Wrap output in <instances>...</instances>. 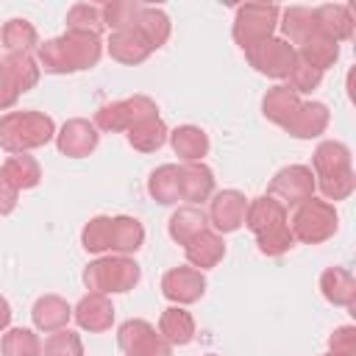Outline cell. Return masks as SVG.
<instances>
[{"mask_svg": "<svg viewBox=\"0 0 356 356\" xmlns=\"http://www.w3.org/2000/svg\"><path fill=\"white\" fill-rule=\"evenodd\" d=\"M117 345L125 356H172V345L147 320H125L117 328Z\"/></svg>", "mask_w": 356, "mask_h": 356, "instance_id": "9c48e42d", "label": "cell"}, {"mask_svg": "<svg viewBox=\"0 0 356 356\" xmlns=\"http://www.w3.org/2000/svg\"><path fill=\"white\" fill-rule=\"evenodd\" d=\"M339 228V214L334 209V203L320 200V197H309L300 206H295L292 220H289V231L292 239L303 242V245H320L325 239H331Z\"/></svg>", "mask_w": 356, "mask_h": 356, "instance_id": "5b68a950", "label": "cell"}, {"mask_svg": "<svg viewBox=\"0 0 356 356\" xmlns=\"http://www.w3.org/2000/svg\"><path fill=\"white\" fill-rule=\"evenodd\" d=\"M17 197H19V189L8 181V175L0 170V217L11 214L17 209Z\"/></svg>", "mask_w": 356, "mask_h": 356, "instance_id": "7bdbcfd3", "label": "cell"}, {"mask_svg": "<svg viewBox=\"0 0 356 356\" xmlns=\"http://www.w3.org/2000/svg\"><path fill=\"white\" fill-rule=\"evenodd\" d=\"M142 3H136V0H111V3H106V6H100V11H103V25L106 28H111V33H117V31H134L136 28V19H139V14H142Z\"/></svg>", "mask_w": 356, "mask_h": 356, "instance_id": "e575fe53", "label": "cell"}, {"mask_svg": "<svg viewBox=\"0 0 356 356\" xmlns=\"http://www.w3.org/2000/svg\"><path fill=\"white\" fill-rule=\"evenodd\" d=\"M170 145L175 150L178 159L186 161H203V156L209 153V134L197 125H178L175 131H170Z\"/></svg>", "mask_w": 356, "mask_h": 356, "instance_id": "484cf974", "label": "cell"}, {"mask_svg": "<svg viewBox=\"0 0 356 356\" xmlns=\"http://www.w3.org/2000/svg\"><path fill=\"white\" fill-rule=\"evenodd\" d=\"M314 14H317V28L328 39H334L337 44L353 39L356 19H353L350 6H345V3H325V6H317Z\"/></svg>", "mask_w": 356, "mask_h": 356, "instance_id": "e0dca14e", "label": "cell"}, {"mask_svg": "<svg viewBox=\"0 0 356 356\" xmlns=\"http://www.w3.org/2000/svg\"><path fill=\"white\" fill-rule=\"evenodd\" d=\"M108 239H111V250L117 256H128V253H136L145 242V228L136 217H128V214H117L111 217V231H108Z\"/></svg>", "mask_w": 356, "mask_h": 356, "instance_id": "f1b7e54d", "label": "cell"}, {"mask_svg": "<svg viewBox=\"0 0 356 356\" xmlns=\"http://www.w3.org/2000/svg\"><path fill=\"white\" fill-rule=\"evenodd\" d=\"M278 25H281L284 42H289L292 47H300L317 31V14L314 8H306V6H289L286 11H281Z\"/></svg>", "mask_w": 356, "mask_h": 356, "instance_id": "603a6c76", "label": "cell"}, {"mask_svg": "<svg viewBox=\"0 0 356 356\" xmlns=\"http://www.w3.org/2000/svg\"><path fill=\"white\" fill-rule=\"evenodd\" d=\"M106 47H108V56L114 58V61H120V64H142L153 50L147 47V42L136 33V28L134 31H117V33H111L108 36V42H106Z\"/></svg>", "mask_w": 356, "mask_h": 356, "instance_id": "4316f807", "label": "cell"}, {"mask_svg": "<svg viewBox=\"0 0 356 356\" xmlns=\"http://www.w3.org/2000/svg\"><path fill=\"white\" fill-rule=\"evenodd\" d=\"M278 17H281V8L273 6V3H245L236 8V17H234V42L242 47V50H250L253 44L264 42L273 36V31L278 28Z\"/></svg>", "mask_w": 356, "mask_h": 356, "instance_id": "52a82bcc", "label": "cell"}, {"mask_svg": "<svg viewBox=\"0 0 356 356\" xmlns=\"http://www.w3.org/2000/svg\"><path fill=\"white\" fill-rule=\"evenodd\" d=\"M125 134H128V145L134 150H139V153H156L159 147H164V142L170 136V131H167V125H164V120L159 114L136 122Z\"/></svg>", "mask_w": 356, "mask_h": 356, "instance_id": "1f68e13d", "label": "cell"}, {"mask_svg": "<svg viewBox=\"0 0 356 356\" xmlns=\"http://www.w3.org/2000/svg\"><path fill=\"white\" fill-rule=\"evenodd\" d=\"M159 334L170 345H189L195 339V317L181 306H170L159 317Z\"/></svg>", "mask_w": 356, "mask_h": 356, "instance_id": "f546056e", "label": "cell"}, {"mask_svg": "<svg viewBox=\"0 0 356 356\" xmlns=\"http://www.w3.org/2000/svg\"><path fill=\"white\" fill-rule=\"evenodd\" d=\"M323 356H339V353H323Z\"/></svg>", "mask_w": 356, "mask_h": 356, "instance_id": "f6af8a7d", "label": "cell"}, {"mask_svg": "<svg viewBox=\"0 0 356 356\" xmlns=\"http://www.w3.org/2000/svg\"><path fill=\"white\" fill-rule=\"evenodd\" d=\"M56 139V122L44 111H8L0 117V147L6 153H28Z\"/></svg>", "mask_w": 356, "mask_h": 356, "instance_id": "277c9868", "label": "cell"}, {"mask_svg": "<svg viewBox=\"0 0 356 356\" xmlns=\"http://www.w3.org/2000/svg\"><path fill=\"white\" fill-rule=\"evenodd\" d=\"M170 17L161 11V8H153V6H145L139 19H136V33L147 42L150 50H159L167 44L170 39Z\"/></svg>", "mask_w": 356, "mask_h": 356, "instance_id": "d6a6232c", "label": "cell"}, {"mask_svg": "<svg viewBox=\"0 0 356 356\" xmlns=\"http://www.w3.org/2000/svg\"><path fill=\"white\" fill-rule=\"evenodd\" d=\"M300 95L298 92H292L286 83H278V86H273V89H267V95L261 97V114L270 120V122H275V125H286L292 117H295V111L300 108Z\"/></svg>", "mask_w": 356, "mask_h": 356, "instance_id": "cb8c5ba5", "label": "cell"}, {"mask_svg": "<svg viewBox=\"0 0 356 356\" xmlns=\"http://www.w3.org/2000/svg\"><path fill=\"white\" fill-rule=\"evenodd\" d=\"M328 353L339 356H356V328L353 325H339L328 337Z\"/></svg>", "mask_w": 356, "mask_h": 356, "instance_id": "60d3db41", "label": "cell"}, {"mask_svg": "<svg viewBox=\"0 0 356 356\" xmlns=\"http://www.w3.org/2000/svg\"><path fill=\"white\" fill-rule=\"evenodd\" d=\"M147 192L161 206H175L181 200V167L178 164H161L147 178Z\"/></svg>", "mask_w": 356, "mask_h": 356, "instance_id": "83f0119b", "label": "cell"}, {"mask_svg": "<svg viewBox=\"0 0 356 356\" xmlns=\"http://www.w3.org/2000/svg\"><path fill=\"white\" fill-rule=\"evenodd\" d=\"M0 44L8 56H33L39 50V33L28 19L14 17L0 28Z\"/></svg>", "mask_w": 356, "mask_h": 356, "instance_id": "7402d4cb", "label": "cell"}, {"mask_svg": "<svg viewBox=\"0 0 356 356\" xmlns=\"http://www.w3.org/2000/svg\"><path fill=\"white\" fill-rule=\"evenodd\" d=\"M100 56H103L100 36L75 33V31H64L56 39L39 42V50H36L42 70L53 72V75H70V72L92 70L100 61Z\"/></svg>", "mask_w": 356, "mask_h": 356, "instance_id": "6da1fadb", "label": "cell"}, {"mask_svg": "<svg viewBox=\"0 0 356 356\" xmlns=\"http://www.w3.org/2000/svg\"><path fill=\"white\" fill-rule=\"evenodd\" d=\"M0 170L8 175V181H11L19 192H22V189H33V186H39V181H42V167H39V161H36L33 156H28V153H14V156H8Z\"/></svg>", "mask_w": 356, "mask_h": 356, "instance_id": "836d02e7", "label": "cell"}, {"mask_svg": "<svg viewBox=\"0 0 356 356\" xmlns=\"http://www.w3.org/2000/svg\"><path fill=\"white\" fill-rule=\"evenodd\" d=\"M312 172H314V189H320L325 200H345L356 189L350 150L337 139H325L317 145L312 156Z\"/></svg>", "mask_w": 356, "mask_h": 356, "instance_id": "7a4b0ae2", "label": "cell"}, {"mask_svg": "<svg viewBox=\"0 0 356 356\" xmlns=\"http://www.w3.org/2000/svg\"><path fill=\"white\" fill-rule=\"evenodd\" d=\"M8 325H11V306H8V300L0 295V331H8Z\"/></svg>", "mask_w": 356, "mask_h": 356, "instance_id": "ee69618b", "label": "cell"}, {"mask_svg": "<svg viewBox=\"0 0 356 356\" xmlns=\"http://www.w3.org/2000/svg\"><path fill=\"white\" fill-rule=\"evenodd\" d=\"M209 356H214V353H209Z\"/></svg>", "mask_w": 356, "mask_h": 356, "instance_id": "bcb514c9", "label": "cell"}, {"mask_svg": "<svg viewBox=\"0 0 356 356\" xmlns=\"http://www.w3.org/2000/svg\"><path fill=\"white\" fill-rule=\"evenodd\" d=\"M159 108L156 103L147 97V95H134V97H125V100H114V103H106L95 111V128L97 131H128L134 128L136 122L147 120V117H156Z\"/></svg>", "mask_w": 356, "mask_h": 356, "instance_id": "ba28073f", "label": "cell"}, {"mask_svg": "<svg viewBox=\"0 0 356 356\" xmlns=\"http://www.w3.org/2000/svg\"><path fill=\"white\" fill-rule=\"evenodd\" d=\"M42 356H83V342H81V337L75 331L61 328V331H53L44 339Z\"/></svg>", "mask_w": 356, "mask_h": 356, "instance_id": "f35d334b", "label": "cell"}, {"mask_svg": "<svg viewBox=\"0 0 356 356\" xmlns=\"http://www.w3.org/2000/svg\"><path fill=\"white\" fill-rule=\"evenodd\" d=\"M245 58L256 72L281 81L289 75V67L295 61V47L278 36H270V39L253 44L250 50H245Z\"/></svg>", "mask_w": 356, "mask_h": 356, "instance_id": "8fae6325", "label": "cell"}, {"mask_svg": "<svg viewBox=\"0 0 356 356\" xmlns=\"http://www.w3.org/2000/svg\"><path fill=\"white\" fill-rule=\"evenodd\" d=\"M72 317H75V323H78L83 331L100 334V331H108L111 323H114V303L108 300V295L86 292V295L78 300V306L72 309Z\"/></svg>", "mask_w": 356, "mask_h": 356, "instance_id": "9a60e30c", "label": "cell"}, {"mask_svg": "<svg viewBox=\"0 0 356 356\" xmlns=\"http://www.w3.org/2000/svg\"><path fill=\"white\" fill-rule=\"evenodd\" d=\"M320 292L328 303L353 309L356 306V278L345 267H328L320 275Z\"/></svg>", "mask_w": 356, "mask_h": 356, "instance_id": "44dd1931", "label": "cell"}, {"mask_svg": "<svg viewBox=\"0 0 356 356\" xmlns=\"http://www.w3.org/2000/svg\"><path fill=\"white\" fill-rule=\"evenodd\" d=\"M3 356H42V342L33 328H8L0 342Z\"/></svg>", "mask_w": 356, "mask_h": 356, "instance_id": "8d00e7d4", "label": "cell"}, {"mask_svg": "<svg viewBox=\"0 0 356 356\" xmlns=\"http://www.w3.org/2000/svg\"><path fill=\"white\" fill-rule=\"evenodd\" d=\"M142 270L131 256H100L86 264L83 270V284L92 292L100 295H114V292H128L139 284Z\"/></svg>", "mask_w": 356, "mask_h": 356, "instance_id": "8992f818", "label": "cell"}, {"mask_svg": "<svg viewBox=\"0 0 356 356\" xmlns=\"http://www.w3.org/2000/svg\"><path fill=\"white\" fill-rule=\"evenodd\" d=\"M270 197H275L284 209L300 206L303 200L314 197V172L306 164H289L278 170L270 181Z\"/></svg>", "mask_w": 356, "mask_h": 356, "instance_id": "30bf717a", "label": "cell"}, {"mask_svg": "<svg viewBox=\"0 0 356 356\" xmlns=\"http://www.w3.org/2000/svg\"><path fill=\"white\" fill-rule=\"evenodd\" d=\"M295 53L300 56V58H306L314 70H320V72H325L328 67H334L337 64V58H339V44L334 42V39H328L320 28L300 44V47H295Z\"/></svg>", "mask_w": 356, "mask_h": 356, "instance_id": "4dcf8cb0", "label": "cell"}, {"mask_svg": "<svg viewBox=\"0 0 356 356\" xmlns=\"http://www.w3.org/2000/svg\"><path fill=\"white\" fill-rule=\"evenodd\" d=\"M206 292V278L195 267H172L161 275V295L175 306L197 303Z\"/></svg>", "mask_w": 356, "mask_h": 356, "instance_id": "4fadbf2b", "label": "cell"}, {"mask_svg": "<svg viewBox=\"0 0 356 356\" xmlns=\"http://www.w3.org/2000/svg\"><path fill=\"white\" fill-rule=\"evenodd\" d=\"M70 317H72V306L61 295H42V298H36V303L31 309V320H33L36 331H44V334L67 328Z\"/></svg>", "mask_w": 356, "mask_h": 356, "instance_id": "d6986e66", "label": "cell"}, {"mask_svg": "<svg viewBox=\"0 0 356 356\" xmlns=\"http://www.w3.org/2000/svg\"><path fill=\"white\" fill-rule=\"evenodd\" d=\"M209 228V217L200 206H178L172 214H170V222H167V231H170V239L178 242V245H186L192 242L200 231Z\"/></svg>", "mask_w": 356, "mask_h": 356, "instance_id": "d4e9b609", "label": "cell"}, {"mask_svg": "<svg viewBox=\"0 0 356 356\" xmlns=\"http://www.w3.org/2000/svg\"><path fill=\"white\" fill-rule=\"evenodd\" d=\"M331 122V111L325 103H317V100H309V103H300V108L295 111V117L284 125V131L295 139H314L320 136Z\"/></svg>", "mask_w": 356, "mask_h": 356, "instance_id": "2e32d148", "label": "cell"}, {"mask_svg": "<svg viewBox=\"0 0 356 356\" xmlns=\"http://www.w3.org/2000/svg\"><path fill=\"white\" fill-rule=\"evenodd\" d=\"M103 28H106V25H103V11H100V6H92V3H75V6L67 11V31L100 36Z\"/></svg>", "mask_w": 356, "mask_h": 356, "instance_id": "d590c367", "label": "cell"}, {"mask_svg": "<svg viewBox=\"0 0 356 356\" xmlns=\"http://www.w3.org/2000/svg\"><path fill=\"white\" fill-rule=\"evenodd\" d=\"M211 195H214V172L203 161L181 164V200H189V206H197Z\"/></svg>", "mask_w": 356, "mask_h": 356, "instance_id": "ffe728a7", "label": "cell"}, {"mask_svg": "<svg viewBox=\"0 0 356 356\" xmlns=\"http://www.w3.org/2000/svg\"><path fill=\"white\" fill-rule=\"evenodd\" d=\"M100 142V134L95 128V122L83 120V117H75V120H67L61 125V131H56V147L61 156H70V159H83L89 156Z\"/></svg>", "mask_w": 356, "mask_h": 356, "instance_id": "5bb4252c", "label": "cell"}, {"mask_svg": "<svg viewBox=\"0 0 356 356\" xmlns=\"http://www.w3.org/2000/svg\"><path fill=\"white\" fill-rule=\"evenodd\" d=\"M108 231H111V217L100 214V217H92L83 231H81V245L86 253H106L111 250V239H108Z\"/></svg>", "mask_w": 356, "mask_h": 356, "instance_id": "74e56055", "label": "cell"}, {"mask_svg": "<svg viewBox=\"0 0 356 356\" xmlns=\"http://www.w3.org/2000/svg\"><path fill=\"white\" fill-rule=\"evenodd\" d=\"M19 95H22V89H19L17 78L11 75V70H8L6 61L0 58V111L11 108V106L19 100Z\"/></svg>", "mask_w": 356, "mask_h": 356, "instance_id": "b9f144b4", "label": "cell"}, {"mask_svg": "<svg viewBox=\"0 0 356 356\" xmlns=\"http://www.w3.org/2000/svg\"><path fill=\"white\" fill-rule=\"evenodd\" d=\"M209 206V225H214L217 234H234L245 225V214H248V197L239 189H222L214 192Z\"/></svg>", "mask_w": 356, "mask_h": 356, "instance_id": "7c38bea8", "label": "cell"}, {"mask_svg": "<svg viewBox=\"0 0 356 356\" xmlns=\"http://www.w3.org/2000/svg\"><path fill=\"white\" fill-rule=\"evenodd\" d=\"M286 78H289V83H286V86H289L292 92H298V95H300V92H314V89L320 86V81H323V72H320V70H314L306 58H300V56L295 53V61H292V67H289V75H286Z\"/></svg>", "mask_w": 356, "mask_h": 356, "instance_id": "ab89813d", "label": "cell"}, {"mask_svg": "<svg viewBox=\"0 0 356 356\" xmlns=\"http://www.w3.org/2000/svg\"><path fill=\"white\" fill-rule=\"evenodd\" d=\"M184 253H186V261L195 267V270H211V267H217L220 261H222V256H225V242H222V236L217 234V231H211V228H206V231H200L192 242H186L184 245Z\"/></svg>", "mask_w": 356, "mask_h": 356, "instance_id": "ac0fdd59", "label": "cell"}, {"mask_svg": "<svg viewBox=\"0 0 356 356\" xmlns=\"http://www.w3.org/2000/svg\"><path fill=\"white\" fill-rule=\"evenodd\" d=\"M245 225L256 236V245H259V250L264 256H281V253H286L295 245L292 231H289L286 209L275 197H270V195L248 200Z\"/></svg>", "mask_w": 356, "mask_h": 356, "instance_id": "3957f363", "label": "cell"}]
</instances>
